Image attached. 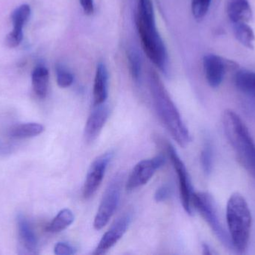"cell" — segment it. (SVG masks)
<instances>
[{
	"label": "cell",
	"mask_w": 255,
	"mask_h": 255,
	"mask_svg": "<svg viewBox=\"0 0 255 255\" xmlns=\"http://www.w3.org/2000/svg\"><path fill=\"white\" fill-rule=\"evenodd\" d=\"M136 24L142 48L147 57L161 71L166 73L168 64L167 51L156 27L151 0H139Z\"/></svg>",
	"instance_id": "6da1fadb"
},
{
	"label": "cell",
	"mask_w": 255,
	"mask_h": 255,
	"mask_svg": "<svg viewBox=\"0 0 255 255\" xmlns=\"http://www.w3.org/2000/svg\"><path fill=\"white\" fill-rule=\"evenodd\" d=\"M150 88L157 115L171 136L181 147H186L191 136L159 76L154 72L150 75Z\"/></svg>",
	"instance_id": "7a4b0ae2"
},
{
	"label": "cell",
	"mask_w": 255,
	"mask_h": 255,
	"mask_svg": "<svg viewBox=\"0 0 255 255\" xmlns=\"http://www.w3.org/2000/svg\"><path fill=\"white\" fill-rule=\"evenodd\" d=\"M223 127L238 160L255 180V144L241 117L227 109L223 116Z\"/></svg>",
	"instance_id": "3957f363"
},
{
	"label": "cell",
	"mask_w": 255,
	"mask_h": 255,
	"mask_svg": "<svg viewBox=\"0 0 255 255\" xmlns=\"http://www.w3.org/2000/svg\"><path fill=\"white\" fill-rule=\"evenodd\" d=\"M226 218L235 251L245 253L250 242L253 219L247 201L239 193H235L229 199Z\"/></svg>",
	"instance_id": "277c9868"
},
{
	"label": "cell",
	"mask_w": 255,
	"mask_h": 255,
	"mask_svg": "<svg viewBox=\"0 0 255 255\" xmlns=\"http://www.w3.org/2000/svg\"><path fill=\"white\" fill-rule=\"evenodd\" d=\"M192 205L199 211L204 220L209 225L213 232L224 247L235 250L229 232H226L220 221L214 199L206 193H193Z\"/></svg>",
	"instance_id": "5b68a950"
},
{
	"label": "cell",
	"mask_w": 255,
	"mask_h": 255,
	"mask_svg": "<svg viewBox=\"0 0 255 255\" xmlns=\"http://www.w3.org/2000/svg\"><path fill=\"white\" fill-rule=\"evenodd\" d=\"M123 178L116 175L109 183L94 219V227L101 230L110 221L119 206L122 193Z\"/></svg>",
	"instance_id": "8992f818"
},
{
	"label": "cell",
	"mask_w": 255,
	"mask_h": 255,
	"mask_svg": "<svg viewBox=\"0 0 255 255\" xmlns=\"http://www.w3.org/2000/svg\"><path fill=\"white\" fill-rule=\"evenodd\" d=\"M203 67L208 85L217 88L224 80L227 70H235L238 65L235 61L226 59L220 55L207 54L203 58Z\"/></svg>",
	"instance_id": "52a82bcc"
},
{
	"label": "cell",
	"mask_w": 255,
	"mask_h": 255,
	"mask_svg": "<svg viewBox=\"0 0 255 255\" xmlns=\"http://www.w3.org/2000/svg\"><path fill=\"white\" fill-rule=\"evenodd\" d=\"M114 151H110L97 157L90 167L83 187V197L85 199L92 197L103 182L109 163L114 157Z\"/></svg>",
	"instance_id": "ba28073f"
},
{
	"label": "cell",
	"mask_w": 255,
	"mask_h": 255,
	"mask_svg": "<svg viewBox=\"0 0 255 255\" xmlns=\"http://www.w3.org/2000/svg\"><path fill=\"white\" fill-rule=\"evenodd\" d=\"M164 157L159 155L152 159L139 162L135 166L127 183V190L132 191L145 185L152 178L156 171L165 164Z\"/></svg>",
	"instance_id": "9c48e42d"
},
{
	"label": "cell",
	"mask_w": 255,
	"mask_h": 255,
	"mask_svg": "<svg viewBox=\"0 0 255 255\" xmlns=\"http://www.w3.org/2000/svg\"><path fill=\"white\" fill-rule=\"evenodd\" d=\"M167 152L178 175L180 196H181L183 208L189 215H192L193 214L192 197H193V193L192 191L191 184L189 179L187 169L172 145H168Z\"/></svg>",
	"instance_id": "30bf717a"
},
{
	"label": "cell",
	"mask_w": 255,
	"mask_h": 255,
	"mask_svg": "<svg viewBox=\"0 0 255 255\" xmlns=\"http://www.w3.org/2000/svg\"><path fill=\"white\" fill-rule=\"evenodd\" d=\"M132 221L131 216L129 214H124L120 217L103 235L99 245L96 248L94 255L106 254L112 247H115L118 241L127 233L128 229Z\"/></svg>",
	"instance_id": "8fae6325"
},
{
	"label": "cell",
	"mask_w": 255,
	"mask_h": 255,
	"mask_svg": "<svg viewBox=\"0 0 255 255\" xmlns=\"http://www.w3.org/2000/svg\"><path fill=\"white\" fill-rule=\"evenodd\" d=\"M110 113V108L104 103L95 106V109L90 115L85 127L84 136L87 142L91 143L98 137L105 124L107 122Z\"/></svg>",
	"instance_id": "7c38bea8"
},
{
	"label": "cell",
	"mask_w": 255,
	"mask_h": 255,
	"mask_svg": "<svg viewBox=\"0 0 255 255\" xmlns=\"http://www.w3.org/2000/svg\"><path fill=\"white\" fill-rule=\"evenodd\" d=\"M109 96V72L103 63L97 65L94 85V106L103 104Z\"/></svg>",
	"instance_id": "4fadbf2b"
},
{
	"label": "cell",
	"mask_w": 255,
	"mask_h": 255,
	"mask_svg": "<svg viewBox=\"0 0 255 255\" xmlns=\"http://www.w3.org/2000/svg\"><path fill=\"white\" fill-rule=\"evenodd\" d=\"M16 221L20 242L28 253L36 254L38 248V240L35 232L23 215L18 216Z\"/></svg>",
	"instance_id": "5bb4252c"
},
{
	"label": "cell",
	"mask_w": 255,
	"mask_h": 255,
	"mask_svg": "<svg viewBox=\"0 0 255 255\" xmlns=\"http://www.w3.org/2000/svg\"><path fill=\"white\" fill-rule=\"evenodd\" d=\"M227 13L232 23L249 22L253 18V10L248 0H230Z\"/></svg>",
	"instance_id": "9a60e30c"
},
{
	"label": "cell",
	"mask_w": 255,
	"mask_h": 255,
	"mask_svg": "<svg viewBox=\"0 0 255 255\" xmlns=\"http://www.w3.org/2000/svg\"><path fill=\"white\" fill-rule=\"evenodd\" d=\"M235 86L243 94L253 99L255 103V72L251 70H238L234 77Z\"/></svg>",
	"instance_id": "2e32d148"
},
{
	"label": "cell",
	"mask_w": 255,
	"mask_h": 255,
	"mask_svg": "<svg viewBox=\"0 0 255 255\" xmlns=\"http://www.w3.org/2000/svg\"><path fill=\"white\" fill-rule=\"evenodd\" d=\"M44 130V127L38 123H25L12 127L9 135L13 139H28L41 134Z\"/></svg>",
	"instance_id": "e0dca14e"
},
{
	"label": "cell",
	"mask_w": 255,
	"mask_h": 255,
	"mask_svg": "<svg viewBox=\"0 0 255 255\" xmlns=\"http://www.w3.org/2000/svg\"><path fill=\"white\" fill-rule=\"evenodd\" d=\"M234 34L237 40L248 49H254L255 34L248 22H237L232 23Z\"/></svg>",
	"instance_id": "ac0fdd59"
},
{
	"label": "cell",
	"mask_w": 255,
	"mask_h": 255,
	"mask_svg": "<svg viewBox=\"0 0 255 255\" xmlns=\"http://www.w3.org/2000/svg\"><path fill=\"white\" fill-rule=\"evenodd\" d=\"M49 84V71L43 66L36 67L32 73V85L34 92L40 98H44L47 94Z\"/></svg>",
	"instance_id": "d6986e66"
},
{
	"label": "cell",
	"mask_w": 255,
	"mask_h": 255,
	"mask_svg": "<svg viewBox=\"0 0 255 255\" xmlns=\"http://www.w3.org/2000/svg\"><path fill=\"white\" fill-rule=\"evenodd\" d=\"M74 220V215L70 210H62L57 214L56 217L48 226V232L54 234L63 232L73 224Z\"/></svg>",
	"instance_id": "ffe728a7"
},
{
	"label": "cell",
	"mask_w": 255,
	"mask_h": 255,
	"mask_svg": "<svg viewBox=\"0 0 255 255\" xmlns=\"http://www.w3.org/2000/svg\"><path fill=\"white\" fill-rule=\"evenodd\" d=\"M31 8L28 4H22L16 9L12 14L13 31L22 32V27L29 18Z\"/></svg>",
	"instance_id": "44dd1931"
},
{
	"label": "cell",
	"mask_w": 255,
	"mask_h": 255,
	"mask_svg": "<svg viewBox=\"0 0 255 255\" xmlns=\"http://www.w3.org/2000/svg\"><path fill=\"white\" fill-rule=\"evenodd\" d=\"M128 61L130 74L134 80L137 81L140 77L142 61L137 51L134 49H129L128 52Z\"/></svg>",
	"instance_id": "7402d4cb"
},
{
	"label": "cell",
	"mask_w": 255,
	"mask_h": 255,
	"mask_svg": "<svg viewBox=\"0 0 255 255\" xmlns=\"http://www.w3.org/2000/svg\"><path fill=\"white\" fill-rule=\"evenodd\" d=\"M212 0H192V13L196 20H202L204 19L210 7Z\"/></svg>",
	"instance_id": "603a6c76"
},
{
	"label": "cell",
	"mask_w": 255,
	"mask_h": 255,
	"mask_svg": "<svg viewBox=\"0 0 255 255\" xmlns=\"http://www.w3.org/2000/svg\"><path fill=\"white\" fill-rule=\"evenodd\" d=\"M201 164L206 175H210L213 169V149L210 142H207L201 153Z\"/></svg>",
	"instance_id": "cb8c5ba5"
},
{
	"label": "cell",
	"mask_w": 255,
	"mask_h": 255,
	"mask_svg": "<svg viewBox=\"0 0 255 255\" xmlns=\"http://www.w3.org/2000/svg\"><path fill=\"white\" fill-rule=\"evenodd\" d=\"M57 83L61 88H68L73 84L74 78L73 74L62 66H58L56 68Z\"/></svg>",
	"instance_id": "d4e9b609"
},
{
	"label": "cell",
	"mask_w": 255,
	"mask_h": 255,
	"mask_svg": "<svg viewBox=\"0 0 255 255\" xmlns=\"http://www.w3.org/2000/svg\"><path fill=\"white\" fill-rule=\"evenodd\" d=\"M54 253L57 255H71L76 254L74 247L66 243H58L54 248Z\"/></svg>",
	"instance_id": "484cf974"
},
{
	"label": "cell",
	"mask_w": 255,
	"mask_h": 255,
	"mask_svg": "<svg viewBox=\"0 0 255 255\" xmlns=\"http://www.w3.org/2000/svg\"><path fill=\"white\" fill-rule=\"evenodd\" d=\"M172 190L168 185H163L156 190L154 200L157 202H163L170 197Z\"/></svg>",
	"instance_id": "4316f807"
},
{
	"label": "cell",
	"mask_w": 255,
	"mask_h": 255,
	"mask_svg": "<svg viewBox=\"0 0 255 255\" xmlns=\"http://www.w3.org/2000/svg\"><path fill=\"white\" fill-rule=\"evenodd\" d=\"M22 39V32H18V31L12 30L6 38V43L9 47H15L20 43Z\"/></svg>",
	"instance_id": "83f0119b"
},
{
	"label": "cell",
	"mask_w": 255,
	"mask_h": 255,
	"mask_svg": "<svg viewBox=\"0 0 255 255\" xmlns=\"http://www.w3.org/2000/svg\"><path fill=\"white\" fill-rule=\"evenodd\" d=\"M81 5L83 8L85 14L91 15L94 12V0H79Z\"/></svg>",
	"instance_id": "f1b7e54d"
},
{
	"label": "cell",
	"mask_w": 255,
	"mask_h": 255,
	"mask_svg": "<svg viewBox=\"0 0 255 255\" xmlns=\"http://www.w3.org/2000/svg\"><path fill=\"white\" fill-rule=\"evenodd\" d=\"M202 250H203L204 255H212V253L211 252V249L208 247L207 244H203L202 245Z\"/></svg>",
	"instance_id": "f546056e"
}]
</instances>
